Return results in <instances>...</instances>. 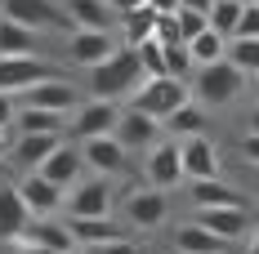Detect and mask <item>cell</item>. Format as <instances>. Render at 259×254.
Listing matches in <instances>:
<instances>
[{"label": "cell", "instance_id": "48", "mask_svg": "<svg viewBox=\"0 0 259 254\" xmlns=\"http://www.w3.org/2000/svg\"><path fill=\"white\" fill-rule=\"evenodd\" d=\"M237 5H259V0H237Z\"/></svg>", "mask_w": 259, "mask_h": 254}, {"label": "cell", "instance_id": "37", "mask_svg": "<svg viewBox=\"0 0 259 254\" xmlns=\"http://www.w3.org/2000/svg\"><path fill=\"white\" fill-rule=\"evenodd\" d=\"M18 125V98L0 89V129H14Z\"/></svg>", "mask_w": 259, "mask_h": 254}, {"label": "cell", "instance_id": "6", "mask_svg": "<svg viewBox=\"0 0 259 254\" xmlns=\"http://www.w3.org/2000/svg\"><path fill=\"white\" fill-rule=\"evenodd\" d=\"M18 103H23V107H45V112H58V116H72L85 98H80V89L72 80L50 76V80H40V85H31V89H23Z\"/></svg>", "mask_w": 259, "mask_h": 254}, {"label": "cell", "instance_id": "27", "mask_svg": "<svg viewBox=\"0 0 259 254\" xmlns=\"http://www.w3.org/2000/svg\"><path fill=\"white\" fill-rule=\"evenodd\" d=\"M67 116L45 112V107H18V134H63Z\"/></svg>", "mask_w": 259, "mask_h": 254}, {"label": "cell", "instance_id": "40", "mask_svg": "<svg viewBox=\"0 0 259 254\" xmlns=\"http://www.w3.org/2000/svg\"><path fill=\"white\" fill-rule=\"evenodd\" d=\"M9 254H58V250H45V245H36V241L18 236V241H9Z\"/></svg>", "mask_w": 259, "mask_h": 254}, {"label": "cell", "instance_id": "29", "mask_svg": "<svg viewBox=\"0 0 259 254\" xmlns=\"http://www.w3.org/2000/svg\"><path fill=\"white\" fill-rule=\"evenodd\" d=\"M188 49H192V63L197 67H206V63H219V58H228V40L219 36V31H201V36H192L188 40Z\"/></svg>", "mask_w": 259, "mask_h": 254}, {"label": "cell", "instance_id": "39", "mask_svg": "<svg viewBox=\"0 0 259 254\" xmlns=\"http://www.w3.org/2000/svg\"><path fill=\"white\" fill-rule=\"evenodd\" d=\"M241 161H246L250 170H259V134H246V138H241Z\"/></svg>", "mask_w": 259, "mask_h": 254}, {"label": "cell", "instance_id": "21", "mask_svg": "<svg viewBox=\"0 0 259 254\" xmlns=\"http://www.w3.org/2000/svg\"><path fill=\"white\" fill-rule=\"evenodd\" d=\"M18 192H23L27 210L40 219V214H58V205H63V187H54L45 174H27L23 183H18Z\"/></svg>", "mask_w": 259, "mask_h": 254}, {"label": "cell", "instance_id": "36", "mask_svg": "<svg viewBox=\"0 0 259 254\" xmlns=\"http://www.w3.org/2000/svg\"><path fill=\"white\" fill-rule=\"evenodd\" d=\"M237 36H259V5H241V18H237Z\"/></svg>", "mask_w": 259, "mask_h": 254}, {"label": "cell", "instance_id": "23", "mask_svg": "<svg viewBox=\"0 0 259 254\" xmlns=\"http://www.w3.org/2000/svg\"><path fill=\"white\" fill-rule=\"evenodd\" d=\"M58 143H63V134H18V143H14L9 152H14V161H18L23 170H40L45 156H50Z\"/></svg>", "mask_w": 259, "mask_h": 254}, {"label": "cell", "instance_id": "8", "mask_svg": "<svg viewBox=\"0 0 259 254\" xmlns=\"http://www.w3.org/2000/svg\"><path fill=\"white\" fill-rule=\"evenodd\" d=\"M0 14L31 31H58L67 23V9H58L54 0H0Z\"/></svg>", "mask_w": 259, "mask_h": 254}, {"label": "cell", "instance_id": "13", "mask_svg": "<svg viewBox=\"0 0 259 254\" xmlns=\"http://www.w3.org/2000/svg\"><path fill=\"white\" fill-rule=\"evenodd\" d=\"M36 214L27 210L23 192H18V183H9V178H0V241L9 245V241H18L27 232V223H31Z\"/></svg>", "mask_w": 259, "mask_h": 254}, {"label": "cell", "instance_id": "17", "mask_svg": "<svg viewBox=\"0 0 259 254\" xmlns=\"http://www.w3.org/2000/svg\"><path fill=\"white\" fill-rule=\"evenodd\" d=\"M197 223H201V228H210L214 236H224L228 245H237V241H246V232H250V210H246V205L197 210Z\"/></svg>", "mask_w": 259, "mask_h": 254}, {"label": "cell", "instance_id": "35", "mask_svg": "<svg viewBox=\"0 0 259 254\" xmlns=\"http://www.w3.org/2000/svg\"><path fill=\"white\" fill-rule=\"evenodd\" d=\"M179 27H183V40H192V36H201V31L210 27V18L201 14V9H188V5H183L179 9Z\"/></svg>", "mask_w": 259, "mask_h": 254}, {"label": "cell", "instance_id": "42", "mask_svg": "<svg viewBox=\"0 0 259 254\" xmlns=\"http://www.w3.org/2000/svg\"><path fill=\"white\" fill-rule=\"evenodd\" d=\"M148 9H156V14H179L183 0H148Z\"/></svg>", "mask_w": 259, "mask_h": 254}, {"label": "cell", "instance_id": "20", "mask_svg": "<svg viewBox=\"0 0 259 254\" xmlns=\"http://www.w3.org/2000/svg\"><path fill=\"white\" fill-rule=\"evenodd\" d=\"M0 58H40V31L0 14Z\"/></svg>", "mask_w": 259, "mask_h": 254}, {"label": "cell", "instance_id": "18", "mask_svg": "<svg viewBox=\"0 0 259 254\" xmlns=\"http://www.w3.org/2000/svg\"><path fill=\"white\" fill-rule=\"evenodd\" d=\"M23 236H27V241H36V245H45V250H58V254H80L76 236H72V228H67V219H54V214L31 219Z\"/></svg>", "mask_w": 259, "mask_h": 254}, {"label": "cell", "instance_id": "28", "mask_svg": "<svg viewBox=\"0 0 259 254\" xmlns=\"http://www.w3.org/2000/svg\"><path fill=\"white\" fill-rule=\"evenodd\" d=\"M228 63L246 76H259V36H233L228 40Z\"/></svg>", "mask_w": 259, "mask_h": 254}, {"label": "cell", "instance_id": "47", "mask_svg": "<svg viewBox=\"0 0 259 254\" xmlns=\"http://www.w3.org/2000/svg\"><path fill=\"white\" fill-rule=\"evenodd\" d=\"M255 103H259V76H255Z\"/></svg>", "mask_w": 259, "mask_h": 254}, {"label": "cell", "instance_id": "43", "mask_svg": "<svg viewBox=\"0 0 259 254\" xmlns=\"http://www.w3.org/2000/svg\"><path fill=\"white\" fill-rule=\"evenodd\" d=\"M241 254H259V228L246 232V245H241Z\"/></svg>", "mask_w": 259, "mask_h": 254}, {"label": "cell", "instance_id": "7", "mask_svg": "<svg viewBox=\"0 0 259 254\" xmlns=\"http://www.w3.org/2000/svg\"><path fill=\"white\" fill-rule=\"evenodd\" d=\"M116 121H121V112H116V103L112 98H85L72 112V125L67 134L72 138H99V134H116Z\"/></svg>", "mask_w": 259, "mask_h": 254}, {"label": "cell", "instance_id": "46", "mask_svg": "<svg viewBox=\"0 0 259 254\" xmlns=\"http://www.w3.org/2000/svg\"><path fill=\"white\" fill-rule=\"evenodd\" d=\"M250 134H259V107L250 112Z\"/></svg>", "mask_w": 259, "mask_h": 254}, {"label": "cell", "instance_id": "24", "mask_svg": "<svg viewBox=\"0 0 259 254\" xmlns=\"http://www.w3.org/2000/svg\"><path fill=\"white\" fill-rule=\"evenodd\" d=\"M67 23L72 27H90V31H112L116 14L107 9V0H67Z\"/></svg>", "mask_w": 259, "mask_h": 254}, {"label": "cell", "instance_id": "15", "mask_svg": "<svg viewBox=\"0 0 259 254\" xmlns=\"http://www.w3.org/2000/svg\"><path fill=\"white\" fill-rule=\"evenodd\" d=\"M183 152V178L197 183V178H219V152L210 143V134H192V138H179Z\"/></svg>", "mask_w": 259, "mask_h": 254}, {"label": "cell", "instance_id": "25", "mask_svg": "<svg viewBox=\"0 0 259 254\" xmlns=\"http://www.w3.org/2000/svg\"><path fill=\"white\" fill-rule=\"evenodd\" d=\"M192 205L197 210H224V205H246V196L228 183H219V178H197L192 183Z\"/></svg>", "mask_w": 259, "mask_h": 254}, {"label": "cell", "instance_id": "14", "mask_svg": "<svg viewBox=\"0 0 259 254\" xmlns=\"http://www.w3.org/2000/svg\"><path fill=\"white\" fill-rule=\"evenodd\" d=\"M50 63L45 58H0V89L5 94H23V89H31V85H40V80H50Z\"/></svg>", "mask_w": 259, "mask_h": 254}, {"label": "cell", "instance_id": "30", "mask_svg": "<svg viewBox=\"0 0 259 254\" xmlns=\"http://www.w3.org/2000/svg\"><path fill=\"white\" fill-rule=\"evenodd\" d=\"M121 23V31H125V45H143L148 36H152V27H156V9H134V14H125V18H116Z\"/></svg>", "mask_w": 259, "mask_h": 254}, {"label": "cell", "instance_id": "9", "mask_svg": "<svg viewBox=\"0 0 259 254\" xmlns=\"http://www.w3.org/2000/svg\"><path fill=\"white\" fill-rule=\"evenodd\" d=\"M80 156H85V165L94 170V174H125L130 165V152L125 143L116 138V134H99V138H80Z\"/></svg>", "mask_w": 259, "mask_h": 254}, {"label": "cell", "instance_id": "1", "mask_svg": "<svg viewBox=\"0 0 259 254\" xmlns=\"http://www.w3.org/2000/svg\"><path fill=\"white\" fill-rule=\"evenodd\" d=\"M143 80V63H139V49L134 45H116L99 67H90V98H125L139 89Z\"/></svg>", "mask_w": 259, "mask_h": 254}, {"label": "cell", "instance_id": "32", "mask_svg": "<svg viewBox=\"0 0 259 254\" xmlns=\"http://www.w3.org/2000/svg\"><path fill=\"white\" fill-rule=\"evenodd\" d=\"M139 49V63H143V76H165V45L161 40H143V45H134Z\"/></svg>", "mask_w": 259, "mask_h": 254}, {"label": "cell", "instance_id": "49", "mask_svg": "<svg viewBox=\"0 0 259 254\" xmlns=\"http://www.w3.org/2000/svg\"><path fill=\"white\" fill-rule=\"evenodd\" d=\"M255 192H259V170H255Z\"/></svg>", "mask_w": 259, "mask_h": 254}, {"label": "cell", "instance_id": "38", "mask_svg": "<svg viewBox=\"0 0 259 254\" xmlns=\"http://www.w3.org/2000/svg\"><path fill=\"white\" fill-rule=\"evenodd\" d=\"M90 254H148L143 245H134L130 236H121V241H107V245H94Z\"/></svg>", "mask_w": 259, "mask_h": 254}, {"label": "cell", "instance_id": "34", "mask_svg": "<svg viewBox=\"0 0 259 254\" xmlns=\"http://www.w3.org/2000/svg\"><path fill=\"white\" fill-rule=\"evenodd\" d=\"M152 40H161V45H188L183 40V27H179V14H156Z\"/></svg>", "mask_w": 259, "mask_h": 254}, {"label": "cell", "instance_id": "4", "mask_svg": "<svg viewBox=\"0 0 259 254\" xmlns=\"http://www.w3.org/2000/svg\"><path fill=\"white\" fill-rule=\"evenodd\" d=\"M63 210L72 219H94V214H112V178L94 174V178H80L76 187H67L63 196Z\"/></svg>", "mask_w": 259, "mask_h": 254}, {"label": "cell", "instance_id": "10", "mask_svg": "<svg viewBox=\"0 0 259 254\" xmlns=\"http://www.w3.org/2000/svg\"><path fill=\"white\" fill-rule=\"evenodd\" d=\"M116 49V36L112 31H90V27H72L67 31V58L76 63V67H99L107 54Z\"/></svg>", "mask_w": 259, "mask_h": 254}, {"label": "cell", "instance_id": "33", "mask_svg": "<svg viewBox=\"0 0 259 254\" xmlns=\"http://www.w3.org/2000/svg\"><path fill=\"white\" fill-rule=\"evenodd\" d=\"M197 72V63H192V49L188 45H165V76H192Z\"/></svg>", "mask_w": 259, "mask_h": 254}, {"label": "cell", "instance_id": "31", "mask_svg": "<svg viewBox=\"0 0 259 254\" xmlns=\"http://www.w3.org/2000/svg\"><path fill=\"white\" fill-rule=\"evenodd\" d=\"M206 18H210V31H219L224 40H233L237 36V18H241V5H237V0H214Z\"/></svg>", "mask_w": 259, "mask_h": 254}, {"label": "cell", "instance_id": "26", "mask_svg": "<svg viewBox=\"0 0 259 254\" xmlns=\"http://www.w3.org/2000/svg\"><path fill=\"white\" fill-rule=\"evenodd\" d=\"M165 129H170L175 138H192V134H206V107L188 98L183 107H175V112L165 116Z\"/></svg>", "mask_w": 259, "mask_h": 254}, {"label": "cell", "instance_id": "19", "mask_svg": "<svg viewBox=\"0 0 259 254\" xmlns=\"http://www.w3.org/2000/svg\"><path fill=\"white\" fill-rule=\"evenodd\" d=\"M63 219H67V228H72L80 250H94V245H107V241H121V236H125V228H121L112 214H94V219H72V214H63Z\"/></svg>", "mask_w": 259, "mask_h": 254}, {"label": "cell", "instance_id": "11", "mask_svg": "<svg viewBox=\"0 0 259 254\" xmlns=\"http://www.w3.org/2000/svg\"><path fill=\"white\" fill-rule=\"evenodd\" d=\"M143 170H148V183L161 187V192L179 187V183H183V152H179V143H152Z\"/></svg>", "mask_w": 259, "mask_h": 254}, {"label": "cell", "instance_id": "5", "mask_svg": "<svg viewBox=\"0 0 259 254\" xmlns=\"http://www.w3.org/2000/svg\"><path fill=\"white\" fill-rule=\"evenodd\" d=\"M121 214H125L130 228L152 232V228H161V223L170 219V196H165L161 187H139V192H130V196H125Z\"/></svg>", "mask_w": 259, "mask_h": 254}, {"label": "cell", "instance_id": "12", "mask_svg": "<svg viewBox=\"0 0 259 254\" xmlns=\"http://www.w3.org/2000/svg\"><path fill=\"white\" fill-rule=\"evenodd\" d=\"M161 121L148 116V112H139V107H130L121 112V121H116V138L125 143V152H148L152 143H161Z\"/></svg>", "mask_w": 259, "mask_h": 254}, {"label": "cell", "instance_id": "41", "mask_svg": "<svg viewBox=\"0 0 259 254\" xmlns=\"http://www.w3.org/2000/svg\"><path fill=\"white\" fill-rule=\"evenodd\" d=\"M148 0H107V9L116 14V18H125V14H134V9H143Z\"/></svg>", "mask_w": 259, "mask_h": 254}, {"label": "cell", "instance_id": "16", "mask_svg": "<svg viewBox=\"0 0 259 254\" xmlns=\"http://www.w3.org/2000/svg\"><path fill=\"white\" fill-rule=\"evenodd\" d=\"M36 174H45L54 183V187H76L80 178H85V156H80V147H67V143H58L50 156H45V165L36 170Z\"/></svg>", "mask_w": 259, "mask_h": 254}, {"label": "cell", "instance_id": "45", "mask_svg": "<svg viewBox=\"0 0 259 254\" xmlns=\"http://www.w3.org/2000/svg\"><path fill=\"white\" fill-rule=\"evenodd\" d=\"M9 147H14V143H9V138H5V129H0V161L9 156Z\"/></svg>", "mask_w": 259, "mask_h": 254}, {"label": "cell", "instance_id": "3", "mask_svg": "<svg viewBox=\"0 0 259 254\" xmlns=\"http://www.w3.org/2000/svg\"><path fill=\"white\" fill-rule=\"evenodd\" d=\"M241 85H246V72H237L228 58L206 63V67L192 72V94L206 103V107H228V103L241 94Z\"/></svg>", "mask_w": 259, "mask_h": 254}, {"label": "cell", "instance_id": "2", "mask_svg": "<svg viewBox=\"0 0 259 254\" xmlns=\"http://www.w3.org/2000/svg\"><path fill=\"white\" fill-rule=\"evenodd\" d=\"M188 98H192V85L183 76H143L139 89L130 94V107L148 112V116H156V121L165 125V116H170L175 107H183Z\"/></svg>", "mask_w": 259, "mask_h": 254}, {"label": "cell", "instance_id": "22", "mask_svg": "<svg viewBox=\"0 0 259 254\" xmlns=\"http://www.w3.org/2000/svg\"><path fill=\"white\" fill-rule=\"evenodd\" d=\"M175 250L179 254H228V241L214 236L210 228H201V223L192 219V223L175 228Z\"/></svg>", "mask_w": 259, "mask_h": 254}, {"label": "cell", "instance_id": "44", "mask_svg": "<svg viewBox=\"0 0 259 254\" xmlns=\"http://www.w3.org/2000/svg\"><path fill=\"white\" fill-rule=\"evenodd\" d=\"M183 5H188V9H201V14H210V5H214V0H183Z\"/></svg>", "mask_w": 259, "mask_h": 254}]
</instances>
